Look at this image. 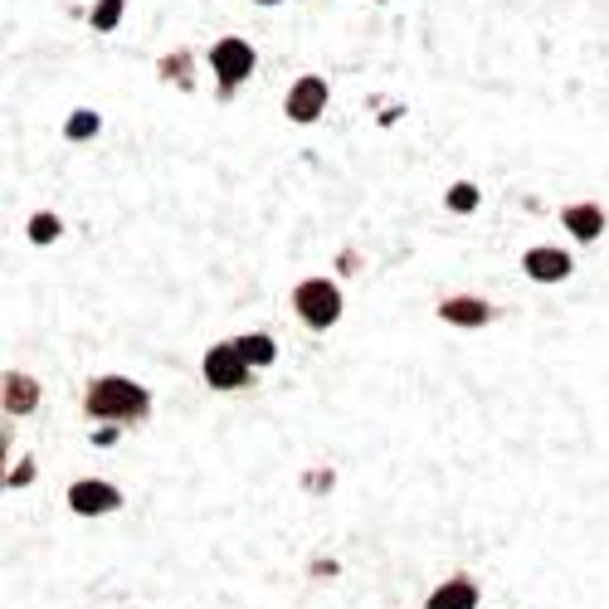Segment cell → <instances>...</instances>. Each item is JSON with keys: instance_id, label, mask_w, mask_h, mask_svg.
Returning <instances> with one entry per match:
<instances>
[{"instance_id": "7a4b0ae2", "label": "cell", "mask_w": 609, "mask_h": 609, "mask_svg": "<svg viewBox=\"0 0 609 609\" xmlns=\"http://www.w3.org/2000/svg\"><path fill=\"white\" fill-rule=\"evenodd\" d=\"M293 303H298V317H303L307 327H332L337 317H342V293H337V283H322V278H312L303 283L298 293H293Z\"/></svg>"}, {"instance_id": "9a60e30c", "label": "cell", "mask_w": 609, "mask_h": 609, "mask_svg": "<svg viewBox=\"0 0 609 609\" xmlns=\"http://www.w3.org/2000/svg\"><path fill=\"white\" fill-rule=\"evenodd\" d=\"M54 234H59V220H54V215H35V220H30V239H35V244H49Z\"/></svg>"}, {"instance_id": "e0dca14e", "label": "cell", "mask_w": 609, "mask_h": 609, "mask_svg": "<svg viewBox=\"0 0 609 609\" xmlns=\"http://www.w3.org/2000/svg\"><path fill=\"white\" fill-rule=\"evenodd\" d=\"M259 5H278V0H259Z\"/></svg>"}, {"instance_id": "ba28073f", "label": "cell", "mask_w": 609, "mask_h": 609, "mask_svg": "<svg viewBox=\"0 0 609 609\" xmlns=\"http://www.w3.org/2000/svg\"><path fill=\"white\" fill-rule=\"evenodd\" d=\"M439 317L458 322V327H483L493 317V307L483 303V298H454V303H439Z\"/></svg>"}, {"instance_id": "7c38bea8", "label": "cell", "mask_w": 609, "mask_h": 609, "mask_svg": "<svg viewBox=\"0 0 609 609\" xmlns=\"http://www.w3.org/2000/svg\"><path fill=\"white\" fill-rule=\"evenodd\" d=\"M234 346L244 351V361H249V366H268V361L278 356V346L268 342V337H239Z\"/></svg>"}, {"instance_id": "2e32d148", "label": "cell", "mask_w": 609, "mask_h": 609, "mask_svg": "<svg viewBox=\"0 0 609 609\" xmlns=\"http://www.w3.org/2000/svg\"><path fill=\"white\" fill-rule=\"evenodd\" d=\"M473 205H478V191H473V186H454V191H449V210L468 215Z\"/></svg>"}, {"instance_id": "6da1fadb", "label": "cell", "mask_w": 609, "mask_h": 609, "mask_svg": "<svg viewBox=\"0 0 609 609\" xmlns=\"http://www.w3.org/2000/svg\"><path fill=\"white\" fill-rule=\"evenodd\" d=\"M147 390L132 381H122V376H108V381H98L88 390V415L93 419H137L147 415Z\"/></svg>"}, {"instance_id": "3957f363", "label": "cell", "mask_w": 609, "mask_h": 609, "mask_svg": "<svg viewBox=\"0 0 609 609\" xmlns=\"http://www.w3.org/2000/svg\"><path fill=\"white\" fill-rule=\"evenodd\" d=\"M210 64H215V74H220V93H234V83L239 78H249L254 69V49L244 44V39H220L215 49H210Z\"/></svg>"}, {"instance_id": "277c9868", "label": "cell", "mask_w": 609, "mask_h": 609, "mask_svg": "<svg viewBox=\"0 0 609 609\" xmlns=\"http://www.w3.org/2000/svg\"><path fill=\"white\" fill-rule=\"evenodd\" d=\"M205 381L215 385V390H234V385L249 381V361H244V351L234 342L215 346L210 356H205Z\"/></svg>"}, {"instance_id": "5b68a950", "label": "cell", "mask_w": 609, "mask_h": 609, "mask_svg": "<svg viewBox=\"0 0 609 609\" xmlns=\"http://www.w3.org/2000/svg\"><path fill=\"white\" fill-rule=\"evenodd\" d=\"M117 502H122V493H117L113 483H74L69 488V507L74 512H83V517H98V512H117Z\"/></svg>"}, {"instance_id": "4fadbf2b", "label": "cell", "mask_w": 609, "mask_h": 609, "mask_svg": "<svg viewBox=\"0 0 609 609\" xmlns=\"http://www.w3.org/2000/svg\"><path fill=\"white\" fill-rule=\"evenodd\" d=\"M117 15H122V0H103V5L93 10V30H113Z\"/></svg>"}, {"instance_id": "9c48e42d", "label": "cell", "mask_w": 609, "mask_h": 609, "mask_svg": "<svg viewBox=\"0 0 609 609\" xmlns=\"http://www.w3.org/2000/svg\"><path fill=\"white\" fill-rule=\"evenodd\" d=\"M561 220H566V229H571L575 239H595L605 229V210L600 205H571Z\"/></svg>"}, {"instance_id": "52a82bcc", "label": "cell", "mask_w": 609, "mask_h": 609, "mask_svg": "<svg viewBox=\"0 0 609 609\" xmlns=\"http://www.w3.org/2000/svg\"><path fill=\"white\" fill-rule=\"evenodd\" d=\"M522 264H527V273H532L536 283H556V278L571 273V254H561V249H532Z\"/></svg>"}, {"instance_id": "30bf717a", "label": "cell", "mask_w": 609, "mask_h": 609, "mask_svg": "<svg viewBox=\"0 0 609 609\" xmlns=\"http://www.w3.org/2000/svg\"><path fill=\"white\" fill-rule=\"evenodd\" d=\"M39 400V385L30 376H5V410L10 415H30Z\"/></svg>"}, {"instance_id": "8992f818", "label": "cell", "mask_w": 609, "mask_h": 609, "mask_svg": "<svg viewBox=\"0 0 609 609\" xmlns=\"http://www.w3.org/2000/svg\"><path fill=\"white\" fill-rule=\"evenodd\" d=\"M322 108H327V83L322 78H298L293 93H288V117L312 122V117H322Z\"/></svg>"}, {"instance_id": "5bb4252c", "label": "cell", "mask_w": 609, "mask_h": 609, "mask_svg": "<svg viewBox=\"0 0 609 609\" xmlns=\"http://www.w3.org/2000/svg\"><path fill=\"white\" fill-rule=\"evenodd\" d=\"M93 132H98V113H74L69 117V137H74V142L93 137Z\"/></svg>"}, {"instance_id": "8fae6325", "label": "cell", "mask_w": 609, "mask_h": 609, "mask_svg": "<svg viewBox=\"0 0 609 609\" xmlns=\"http://www.w3.org/2000/svg\"><path fill=\"white\" fill-rule=\"evenodd\" d=\"M473 605H478V590H473V580H463V575H458V580H449V585H444V590H439L424 609H473Z\"/></svg>"}]
</instances>
